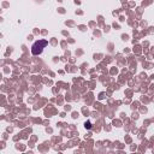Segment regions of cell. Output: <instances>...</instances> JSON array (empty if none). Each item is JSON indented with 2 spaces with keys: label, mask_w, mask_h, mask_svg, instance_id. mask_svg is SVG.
Listing matches in <instances>:
<instances>
[{
  "label": "cell",
  "mask_w": 154,
  "mask_h": 154,
  "mask_svg": "<svg viewBox=\"0 0 154 154\" xmlns=\"http://www.w3.org/2000/svg\"><path fill=\"white\" fill-rule=\"evenodd\" d=\"M47 43H48V42H47L46 40H38V41L34 42V45L31 46V53H32L34 55L41 54L42 51H43V48L47 46Z\"/></svg>",
  "instance_id": "obj_1"
}]
</instances>
